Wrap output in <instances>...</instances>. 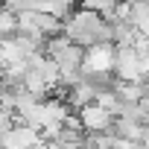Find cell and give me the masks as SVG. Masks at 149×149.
I'll list each match as a JSON object with an SVG mask.
<instances>
[{"label": "cell", "instance_id": "obj_7", "mask_svg": "<svg viewBox=\"0 0 149 149\" xmlns=\"http://www.w3.org/2000/svg\"><path fill=\"white\" fill-rule=\"evenodd\" d=\"M3 132H6V129H3V126H0V137H3Z\"/></svg>", "mask_w": 149, "mask_h": 149}, {"label": "cell", "instance_id": "obj_8", "mask_svg": "<svg viewBox=\"0 0 149 149\" xmlns=\"http://www.w3.org/2000/svg\"><path fill=\"white\" fill-rule=\"evenodd\" d=\"M76 3H79V0H76Z\"/></svg>", "mask_w": 149, "mask_h": 149}, {"label": "cell", "instance_id": "obj_5", "mask_svg": "<svg viewBox=\"0 0 149 149\" xmlns=\"http://www.w3.org/2000/svg\"><path fill=\"white\" fill-rule=\"evenodd\" d=\"M117 3H120V0H79V6H82V9L97 12V15H102V18H108V15L117 9Z\"/></svg>", "mask_w": 149, "mask_h": 149}, {"label": "cell", "instance_id": "obj_1", "mask_svg": "<svg viewBox=\"0 0 149 149\" xmlns=\"http://www.w3.org/2000/svg\"><path fill=\"white\" fill-rule=\"evenodd\" d=\"M61 35L70 38L73 44H79V47H91V44H100V41H111V24L102 15L79 6L61 21Z\"/></svg>", "mask_w": 149, "mask_h": 149}, {"label": "cell", "instance_id": "obj_6", "mask_svg": "<svg viewBox=\"0 0 149 149\" xmlns=\"http://www.w3.org/2000/svg\"><path fill=\"white\" fill-rule=\"evenodd\" d=\"M9 35H15V12L0 6V38H9Z\"/></svg>", "mask_w": 149, "mask_h": 149}, {"label": "cell", "instance_id": "obj_3", "mask_svg": "<svg viewBox=\"0 0 149 149\" xmlns=\"http://www.w3.org/2000/svg\"><path fill=\"white\" fill-rule=\"evenodd\" d=\"M76 120H79V129L85 134H105V132H111L114 114L105 111V108H100L97 102H88V105L79 108V117Z\"/></svg>", "mask_w": 149, "mask_h": 149}, {"label": "cell", "instance_id": "obj_4", "mask_svg": "<svg viewBox=\"0 0 149 149\" xmlns=\"http://www.w3.org/2000/svg\"><path fill=\"white\" fill-rule=\"evenodd\" d=\"M38 146H41V134L26 123H12L0 137V149H38Z\"/></svg>", "mask_w": 149, "mask_h": 149}, {"label": "cell", "instance_id": "obj_2", "mask_svg": "<svg viewBox=\"0 0 149 149\" xmlns=\"http://www.w3.org/2000/svg\"><path fill=\"white\" fill-rule=\"evenodd\" d=\"M146 73H149V56H140L132 47H117L114 70H111L114 79H120V82H146Z\"/></svg>", "mask_w": 149, "mask_h": 149}]
</instances>
